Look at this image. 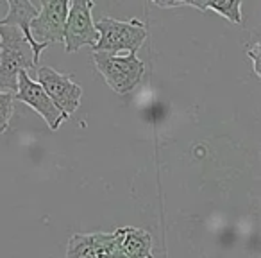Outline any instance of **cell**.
I'll return each instance as SVG.
<instances>
[{"instance_id": "6da1fadb", "label": "cell", "mask_w": 261, "mask_h": 258, "mask_svg": "<svg viewBox=\"0 0 261 258\" xmlns=\"http://www.w3.org/2000/svg\"><path fill=\"white\" fill-rule=\"evenodd\" d=\"M38 68L33 49L20 29L0 26V91L16 93L20 72Z\"/></svg>"}, {"instance_id": "7a4b0ae2", "label": "cell", "mask_w": 261, "mask_h": 258, "mask_svg": "<svg viewBox=\"0 0 261 258\" xmlns=\"http://www.w3.org/2000/svg\"><path fill=\"white\" fill-rule=\"evenodd\" d=\"M95 31L98 33V40L91 47V51L106 52V54H120L123 51L136 54L149 36L145 24L138 18L122 22L104 16L95 24Z\"/></svg>"}, {"instance_id": "3957f363", "label": "cell", "mask_w": 261, "mask_h": 258, "mask_svg": "<svg viewBox=\"0 0 261 258\" xmlns=\"http://www.w3.org/2000/svg\"><path fill=\"white\" fill-rule=\"evenodd\" d=\"M93 61L108 86L118 95L130 93L145 76V65L136 54L120 56L93 52Z\"/></svg>"}, {"instance_id": "277c9868", "label": "cell", "mask_w": 261, "mask_h": 258, "mask_svg": "<svg viewBox=\"0 0 261 258\" xmlns=\"http://www.w3.org/2000/svg\"><path fill=\"white\" fill-rule=\"evenodd\" d=\"M36 83L43 88L56 108L68 119L81 106L83 88L72 79L70 74L59 72L52 66H40L36 70Z\"/></svg>"}, {"instance_id": "5b68a950", "label": "cell", "mask_w": 261, "mask_h": 258, "mask_svg": "<svg viewBox=\"0 0 261 258\" xmlns=\"http://www.w3.org/2000/svg\"><path fill=\"white\" fill-rule=\"evenodd\" d=\"M95 8L93 2L88 0H73L68 6L65 31H63V41H65L66 52H77L90 45L93 47L98 40V33L95 31V24L91 20V9Z\"/></svg>"}, {"instance_id": "8992f818", "label": "cell", "mask_w": 261, "mask_h": 258, "mask_svg": "<svg viewBox=\"0 0 261 258\" xmlns=\"http://www.w3.org/2000/svg\"><path fill=\"white\" fill-rule=\"evenodd\" d=\"M70 2L66 0H43L38 16L31 22V36L36 43L50 45L63 41L66 15Z\"/></svg>"}, {"instance_id": "52a82bcc", "label": "cell", "mask_w": 261, "mask_h": 258, "mask_svg": "<svg viewBox=\"0 0 261 258\" xmlns=\"http://www.w3.org/2000/svg\"><path fill=\"white\" fill-rule=\"evenodd\" d=\"M15 101L23 102V104L31 106L34 111H38V115H41V119L48 124L50 131H56L65 120H68V116L63 115L54 106V102L48 99L43 88L29 76V72H20L18 90L15 93Z\"/></svg>"}, {"instance_id": "ba28073f", "label": "cell", "mask_w": 261, "mask_h": 258, "mask_svg": "<svg viewBox=\"0 0 261 258\" xmlns=\"http://www.w3.org/2000/svg\"><path fill=\"white\" fill-rule=\"evenodd\" d=\"M38 16V9L33 2H27V0H8V15L6 18L0 20V26H8V27H16L20 29V33L23 34V38L27 40L29 47L33 49L34 63L38 65L40 61L41 51L47 49L48 45H40L33 40L31 36V22Z\"/></svg>"}, {"instance_id": "9c48e42d", "label": "cell", "mask_w": 261, "mask_h": 258, "mask_svg": "<svg viewBox=\"0 0 261 258\" xmlns=\"http://www.w3.org/2000/svg\"><path fill=\"white\" fill-rule=\"evenodd\" d=\"M116 237L111 233H75L70 237L68 247H66V258H91L98 249L113 242Z\"/></svg>"}, {"instance_id": "30bf717a", "label": "cell", "mask_w": 261, "mask_h": 258, "mask_svg": "<svg viewBox=\"0 0 261 258\" xmlns=\"http://www.w3.org/2000/svg\"><path fill=\"white\" fill-rule=\"evenodd\" d=\"M118 249L127 258H150L152 251V237L142 228H120Z\"/></svg>"}, {"instance_id": "8fae6325", "label": "cell", "mask_w": 261, "mask_h": 258, "mask_svg": "<svg viewBox=\"0 0 261 258\" xmlns=\"http://www.w3.org/2000/svg\"><path fill=\"white\" fill-rule=\"evenodd\" d=\"M182 6L197 8L200 11H213L217 15L227 18L229 22L240 24L243 22L242 18V2L240 0H207V2H182Z\"/></svg>"}, {"instance_id": "7c38bea8", "label": "cell", "mask_w": 261, "mask_h": 258, "mask_svg": "<svg viewBox=\"0 0 261 258\" xmlns=\"http://www.w3.org/2000/svg\"><path fill=\"white\" fill-rule=\"evenodd\" d=\"M13 111H15V95L0 91V135L8 131Z\"/></svg>"}, {"instance_id": "4fadbf2b", "label": "cell", "mask_w": 261, "mask_h": 258, "mask_svg": "<svg viewBox=\"0 0 261 258\" xmlns=\"http://www.w3.org/2000/svg\"><path fill=\"white\" fill-rule=\"evenodd\" d=\"M245 52H247V56L252 59L254 74H256L257 77H261V70H259V43H257V41H254L252 47H249V45H247Z\"/></svg>"}, {"instance_id": "5bb4252c", "label": "cell", "mask_w": 261, "mask_h": 258, "mask_svg": "<svg viewBox=\"0 0 261 258\" xmlns=\"http://www.w3.org/2000/svg\"><path fill=\"white\" fill-rule=\"evenodd\" d=\"M109 258H127V256H125V254H123L120 249H115L111 254H109Z\"/></svg>"}, {"instance_id": "9a60e30c", "label": "cell", "mask_w": 261, "mask_h": 258, "mask_svg": "<svg viewBox=\"0 0 261 258\" xmlns=\"http://www.w3.org/2000/svg\"><path fill=\"white\" fill-rule=\"evenodd\" d=\"M150 258H154V256H150Z\"/></svg>"}]
</instances>
